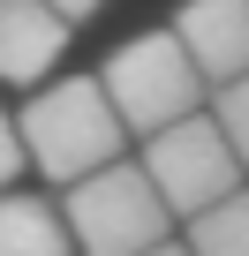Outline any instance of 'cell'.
Masks as SVG:
<instances>
[{
  "label": "cell",
  "mask_w": 249,
  "mask_h": 256,
  "mask_svg": "<svg viewBox=\"0 0 249 256\" xmlns=\"http://www.w3.org/2000/svg\"><path fill=\"white\" fill-rule=\"evenodd\" d=\"M23 120V144H31V166L46 181H83L98 166L121 158V144H129V120H121L106 76H61V83H38L31 106L16 113Z\"/></svg>",
  "instance_id": "1"
},
{
  "label": "cell",
  "mask_w": 249,
  "mask_h": 256,
  "mask_svg": "<svg viewBox=\"0 0 249 256\" xmlns=\"http://www.w3.org/2000/svg\"><path fill=\"white\" fill-rule=\"evenodd\" d=\"M61 211H68L83 256H144V248L174 241V204H166V188L151 181L144 158H113V166L68 181Z\"/></svg>",
  "instance_id": "2"
},
{
  "label": "cell",
  "mask_w": 249,
  "mask_h": 256,
  "mask_svg": "<svg viewBox=\"0 0 249 256\" xmlns=\"http://www.w3.org/2000/svg\"><path fill=\"white\" fill-rule=\"evenodd\" d=\"M204 83H211V76H204L196 53L181 46V30H136L129 46L106 60V90H113L121 120H129V136H159L166 120L196 113Z\"/></svg>",
  "instance_id": "3"
},
{
  "label": "cell",
  "mask_w": 249,
  "mask_h": 256,
  "mask_svg": "<svg viewBox=\"0 0 249 256\" xmlns=\"http://www.w3.org/2000/svg\"><path fill=\"white\" fill-rule=\"evenodd\" d=\"M144 166L166 188L174 218H196L204 204H219V196H234L249 181V158L234 151V136L219 128V113H181V120L159 128V136H144Z\"/></svg>",
  "instance_id": "4"
},
{
  "label": "cell",
  "mask_w": 249,
  "mask_h": 256,
  "mask_svg": "<svg viewBox=\"0 0 249 256\" xmlns=\"http://www.w3.org/2000/svg\"><path fill=\"white\" fill-rule=\"evenodd\" d=\"M68 16L53 0H0V83H46L53 60L68 53Z\"/></svg>",
  "instance_id": "5"
},
{
  "label": "cell",
  "mask_w": 249,
  "mask_h": 256,
  "mask_svg": "<svg viewBox=\"0 0 249 256\" xmlns=\"http://www.w3.org/2000/svg\"><path fill=\"white\" fill-rule=\"evenodd\" d=\"M174 30L196 53V68L211 76V90L249 76V0H181Z\"/></svg>",
  "instance_id": "6"
},
{
  "label": "cell",
  "mask_w": 249,
  "mask_h": 256,
  "mask_svg": "<svg viewBox=\"0 0 249 256\" xmlns=\"http://www.w3.org/2000/svg\"><path fill=\"white\" fill-rule=\"evenodd\" d=\"M0 256H76L68 211L31 188H0Z\"/></svg>",
  "instance_id": "7"
},
{
  "label": "cell",
  "mask_w": 249,
  "mask_h": 256,
  "mask_svg": "<svg viewBox=\"0 0 249 256\" xmlns=\"http://www.w3.org/2000/svg\"><path fill=\"white\" fill-rule=\"evenodd\" d=\"M196 256H249V181L234 188V196H219V204H204L196 218H189V234H181Z\"/></svg>",
  "instance_id": "8"
},
{
  "label": "cell",
  "mask_w": 249,
  "mask_h": 256,
  "mask_svg": "<svg viewBox=\"0 0 249 256\" xmlns=\"http://www.w3.org/2000/svg\"><path fill=\"white\" fill-rule=\"evenodd\" d=\"M211 113H219V128L234 136V151L249 158V76H234V83H219V98H211Z\"/></svg>",
  "instance_id": "9"
},
{
  "label": "cell",
  "mask_w": 249,
  "mask_h": 256,
  "mask_svg": "<svg viewBox=\"0 0 249 256\" xmlns=\"http://www.w3.org/2000/svg\"><path fill=\"white\" fill-rule=\"evenodd\" d=\"M31 166V144H23V120L16 113H0V188H16Z\"/></svg>",
  "instance_id": "10"
},
{
  "label": "cell",
  "mask_w": 249,
  "mask_h": 256,
  "mask_svg": "<svg viewBox=\"0 0 249 256\" xmlns=\"http://www.w3.org/2000/svg\"><path fill=\"white\" fill-rule=\"evenodd\" d=\"M53 8H61V16H68V23H91V16H98V8H106V0H53Z\"/></svg>",
  "instance_id": "11"
},
{
  "label": "cell",
  "mask_w": 249,
  "mask_h": 256,
  "mask_svg": "<svg viewBox=\"0 0 249 256\" xmlns=\"http://www.w3.org/2000/svg\"><path fill=\"white\" fill-rule=\"evenodd\" d=\"M144 256H196L189 241H159V248H144Z\"/></svg>",
  "instance_id": "12"
}]
</instances>
